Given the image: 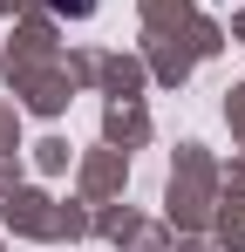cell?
Returning a JSON list of instances; mask_svg holds the SVG:
<instances>
[{
	"instance_id": "1",
	"label": "cell",
	"mask_w": 245,
	"mask_h": 252,
	"mask_svg": "<svg viewBox=\"0 0 245 252\" xmlns=\"http://www.w3.org/2000/svg\"><path fill=\"white\" fill-rule=\"evenodd\" d=\"M55 7H61V14H89L95 0H55Z\"/></svg>"
}]
</instances>
